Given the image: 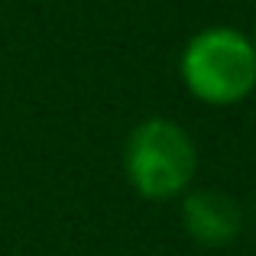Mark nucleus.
Listing matches in <instances>:
<instances>
[{"mask_svg":"<svg viewBox=\"0 0 256 256\" xmlns=\"http://www.w3.org/2000/svg\"><path fill=\"white\" fill-rule=\"evenodd\" d=\"M178 72L185 88L204 104H240L256 88V46L234 26H208L188 39Z\"/></svg>","mask_w":256,"mask_h":256,"instance_id":"nucleus-1","label":"nucleus"},{"mask_svg":"<svg viewBox=\"0 0 256 256\" xmlns=\"http://www.w3.org/2000/svg\"><path fill=\"white\" fill-rule=\"evenodd\" d=\"M124 169L130 185L150 201H169L188 192L198 172V150L185 126L152 117L133 126L124 146Z\"/></svg>","mask_w":256,"mask_h":256,"instance_id":"nucleus-2","label":"nucleus"},{"mask_svg":"<svg viewBox=\"0 0 256 256\" xmlns=\"http://www.w3.org/2000/svg\"><path fill=\"white\" fill-rule=\"evenodd\" d=\"M182 224L188 237L201 246H227L244 230V211L224 192L198 188L182 201Z\"/></svg>","mask_w":256,"mask_h":256,"instance_id":"nucleus-3","label":"nucleus"},{"mask_svg":"<svg viewBox=\"0 0 256 256\" xmlns=\"http://www.w3.org/2000/svg\"><path fill=\"white\" fill-rule=\"evenodd\" d=\"M253 46H256V32H253Z\"/></svg>","mask_w":256,"mask_h":256,"instance_id":"nucleus-4","label":"nucleus"}]
</instances>
